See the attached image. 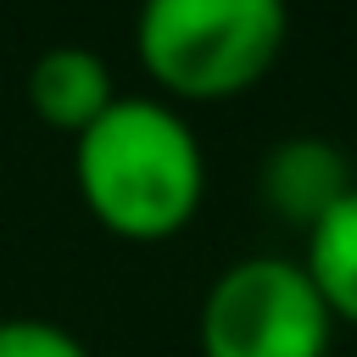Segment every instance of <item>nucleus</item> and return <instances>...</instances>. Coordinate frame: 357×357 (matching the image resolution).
Here are the masks:
<instances>
[{"label":"nucleus","instance_id":"obj_1","mask_svg":"<svg viewBox=\"0 0 357 357\" xmlns=\"http://www.w3.org/2000/svg\"><path fill=\"white\" fill-rule=\"evenodd\" d=\"M73 178L89 218L134 245L190 229L206 201V151L184 112L156 95H117L78 139Z\"/></svg>","mask_w":357,"mask_h":357},{"label":"nucleus","instance_id":"obj_2","mask_svg":"<svg viewBox=\"0 0 357 357\" xmlns=\"http://www.w3.org/2000/svg\"><path fill=\"white\" fill-rule=\"evenodd\" d=\"M284 39V0H139L134 11V56L173 100H234L257 89Z\"/></svg>","mask_w":357,"mask_h":357},{"label":"nucleus","instance_id":"obj_3","mask_svg":"<svg viewBox=\"0 0 357 357\" xmlns=\"http://www.w3.org/2000/svg\"><path fill=\"white\" fill-rule=\"evenodd\" d=\"M335 318L290 257H240L229 262L195 318L201 357H329Z\"/></svg>","mask_w":357,"mask_h":357},{"label":"nucleus","instance_id":"obj_4","mask_svg":"<svg viewBox=\"0 0 357 357\" xmlns=\"http://www.w3.org/2000/svg\"><path fill=\"white\" fill-rule=\"evenodd\" d=\"M351 162L340 145L318 139V134H296V139H279L268 156H262V206L290 223V229H312L346 190H351Z\"/></svg>","mask_w":357,"mask_h":357},{"label":"nucleus","instance_id":"obj_5","mask_svg":"<svg viewBox=\"0 0 357 357\" xmlns=\"http://www.w3.org/2000/svg\"><path fill=\"white\" fill-rule=\"evenodd\" d=\"M117 100V84H112V67L100 50L89 45H50L33 56L28 67V106L45 128L56 134H84L106 106Z\"/></svg>","mask_w":357,"mask_h":357},{"label":"nucleus","instance_id":"obj_6","mask_svg":"<svg viewBox=\"0 0 357 357\" xmlns=\"http://www.w3.org/2000/svg\"><path fill=\"white\" fill-rule=\"evenodd\" d=\"M301 268H307V279L318 284L329 318L357 329V184L307 229Z\"/></svg>","mask_w":357,"mask_h":357},{"label":"nucleus","instance_id":"obj_7","mask_svg":"<svg viewBox=\"0 0 357 357\" xmlns=\"http://www.w3.org/2000/svg\"><path fill=\"white\" fill-rule=\"evenodd\" d=\"M0 357H95V351L50 318H0Z\"/></svg>","mask_w":357,"mask_h":357}]
</instances>
